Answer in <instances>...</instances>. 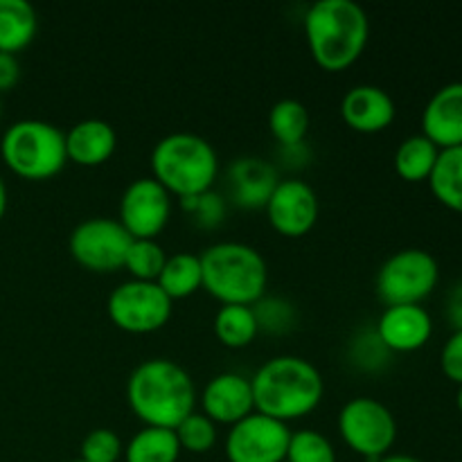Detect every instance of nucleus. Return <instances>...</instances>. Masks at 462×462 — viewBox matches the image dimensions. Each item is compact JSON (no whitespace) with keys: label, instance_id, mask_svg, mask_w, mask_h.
Listing matches in <instances>:
<instances>
[{"label":"nucleus","instance_id":"1","mask_svg":"<svg viewBox=\"0 0 462 462\" xmlns=\"http://www.w3.org/2000/svg\"><path fill=\"white\" fill-rule=\"evenodd\" d=\"M126 400L144 427L176 429L197 406V386L176 361L156 356L134 368L126 379Z\"/></svg>","mask_w":462,"mask_h":462},{"label":"nucleus","instance_id":"2","mask_svg":"<svg viewBox=\"0 0 462 462\" xmlns=\"http://www.w3.org/2000/svg\"><path fill=\"white\" fill-rule=\"evenodd\" d=\"M251 386L257 413L280 422L311 413L325 393L320 370L296 355H280L262 364L251 377Z\"/></svg>","mask_w":462,"mask_h":462},{"label":"nucleus","instance_id":"3","mask_svg":"<svg viewBox=\"0 0 462 462\" xmlns=\"http://www.w3.org/2000/svg\"><path fill=\"white\" fill-rule=\"evenodd\" d=\"M302 25L311 57L325 70L352 66L368 43V14L355 0H316Z\"/></svg>","mask_w":462,"mask_h":462},{"label":"nucleus","instance_id":"4","mask_svg":"<svg viewBox=\"0 0 462 462\" xmlns=\"http://www.w3.org/2000/svg\"><path fill=\"white\" fill-rule=\"evenodd\" d=\"M199 257L203 287L221 305H255L264 298L269 266L257 248L244 242H217Z\"/></svg>","mask_w":462,"mask_h":462},{"label":"nucleus","instance_id":"5","mask_svg":"<svg viewBox=\"0 0 462 462\" xmlns=\"http://www.w3.org/2000/svg\"><path fill=\"white\" fill-rule=\"evenodd\" d=\"M153 179L180 199L208 192L219 174L215 147L192 131H174L152 149Z\"/></svg>","mask_w":462,"mask_h":462},{"label":"nucleus","instance_id":"6","mask_svg":"<svg viewBox=\"0 0 462 462\" xmlns=\"http://www.w3.org/2000/svg\"><path fill=\"white\" fill-rule=\"evenodd\" d=\"M0 156L14 174L30 180L52 179L66 167V134L45 120H18L0 140Z\"/></svg>","mask_w":462,"mask_h":462},{"label":"nucleus","instance_id":"7","mask_svg":"<svg viewBox=\"0 0 462 462\" xmlns=\"http://www.w3.org/2000/svg\"><path fill=\"white\" fill-rule=\"evenodd\" d=\"M440 280L438 260L424 248H402L377 271L374 289L379 300L391 305H422Z\"/></svg>","mask_w":462,"mask_h":462},{"label":"nucleus","instance_id":"8","mask_svg":"<svg viewBox=\"0 0 462 462\" xmlns=\"http://www.w3.org/2000/svg\"><path fill=\"white\" fill-rule=\"evenodd\" d=\"M338 433L343 442L368 460H379L397 440V420L383 402L374 397H352L338 411Z\"/></svg>","mask_w":462,"mask_h":462},{"label":"nucleus","instance_id":"9","mask_svg":"<svg viewBox=\"0 0 462 462\" xmlns=\"http://www.w3.org/2000/svg\"><path fill=\"white\" fill-rule=\"evenodd\" d=\"M171 302L158 282L131 278L108 293L106 311L108 319L125 332L149 334L170 320Z\"/></svg>","mask_w":462,"mask_h":462},{"label":"nucleus","instance_id":"10","mask_svg":"<svg viewBox=\"0 0 462 462\" xmlns=\"http://www.w3.org/2000/svg\"><path fill=\"white\" fill-rule=\"evenodd\" d=\"M131 235L111 217H88L72 228L68 248L81 266L97 273H108L125 266Z\"/></svg>","mask_w":462,"mask_h":462},{"label":"nucleus","instance_id":"11","mask_svg":"<svg viewBox=\"0 0 462 462\" xmlns=\"http://www.w3.org/2000/svg\"><path fill=\"white\" fill-rule=\"evenodd\" d=\"M291 429L287 422L253 411L226 436V456L230 462H282L287 458Z\"/></svg>","mask_w":462,"mask_h":462},{"label":"nucleus","instance_id":"12","mask_svg":"<svg viewBox=\"0 0 462 462\" xmlns=\"http://www.w3.org/2000/svg\"><path fill=\"white\" fill-rule=\"evenodd\" d=\"M171 215V197L153 176L134 179L120 197V224L134 239H156Z\"/></svg>","mask_w":462,"mask_h":462},{"label":"nucleus","instance_id":"13","mask_svg":"<svg viewBox=\"0 0 462 462\" xmlns=\"http://www.w3.org/2000/svg\"><path fill=\"white\" fill-rule=\"evenodd\" d=\"M271 226L284 237H302L319 221L320 201L316 189L302 179H280L266 201Z\"/></svg>","mask_w":462,"mask_h":462},{"label":"nucleus","instance_id":"14","mask_svg":"<svg viewBox=\"0 0 462 462\" xmlns=\"http://www.w3.org/2000/svg\"><path fill=\"white\" fill-rule=\"evenodd\" d=\"M374 334L391 352L422 350L433 334V319L422 305H391L379 316Z\"/></svg>","mask_w":462,"mask_h":462},{"label":"nucleus","instance_id":"15","mask_svg":"<svg viewBox=\"0 0 462 462\" xmlns=\"http://www.w3.org/2000/svg\"><path fill=\"white\" fill-rule=\"evenodd\" d=\"M201 406L203 413L215 424L221 422L233 427L255 411L251 377L239 373L215 374L203 388Z\"/></svg>","mask_w":462,"mask_h":462},{"label":"nucleus","instance_id":"16","mask_svg":"<svg viewBox=\"0 0 462 462\" xmlns=\"http://www.w3.org/2000/svg\"><path fill=\"white\" fill-rule=\"evenodd\" d=\"M422 135L438 149L462 147V81H451L431 95L422 111Z\"/></svg>","mask_w":462,"mask_h":462},{"label":"nucleus","instance_id":"17","mask_svg":"<svg viewBox=\"0 0 462 462\" xmlns=\"http://www.w3.org/2000/svg\"><path fill=\"white\" fill-rule=\"evenodd\" d=\"M395 99L388 90L374 84L352 86L341 99V116L355 131L377 134L395 120Z\"/></svg>","mask_w":462,"mask_h":462},{"label":"nucleus","instance_id":"18","mask_svg":"<svg viewBox=\"0 0 462 462\" xmlns=\"http://www.w3.org/2000/svg\"><path fill=\"white\" fill-rule=\"evenodd\" d=\"M278 170L260 156H242L230 165V199L242 208H264L278 185Z\"/></svg>","mask_w":462,"mask_h":462},{"label":"nucleus","instance_id":"19","mask_svg":"<svg viewBox=\"0 0 462 462\" xmlns=\"http://www.w3.org/2000/svg\"><path fill=\"white\" fill-rule=\"evenodd\" d=\"M117 134L111 122L102 117H86L72 125L66 134L68 161L84 167H97L113 156Z\"/></svg>","mask_w":462,"mask_h":462},{"label":"nucleus","instance_id":"20","mask_svg":"<svg viewBox=\"0 0 462 462\" xmlns=\"http://www.w3.org/2000/svg\"><path fill=\"white\" fill-rule=\"evenodd\" d=\"M39 18L27 0H0V52L16 54L36 36Z\"/></svg>","mask_w":462,"mask_h":462},{"label":"nucleus","instance_id":"21","mask_svg":"<svg viewBox=\"0 0 462 462\" xmlns=\"http://www.w3.org/2000/svg\"><path fill=\"white\" fill-rule=\"evenodd\" d=\"M174 429L143 427L131 436L125 447L126 462H176L180 456Z\"/></svg>","mask_w":462,"mask_h":462},{"label":"nucleus","instance_id":"22","mask_svg":"<svg viewBox=\"0 0 462 462\" xmlns=\"http://www.w3.org/2000/svg\"><path fill=\"white\" fill-rule=\"evenodd\" d=\"M156 282L161 284V289L171 298V300L192 296L197 289L203 287L201 257L188 251L167 255L165 266H162Z\"/></svg>","mask_w":462,"mask_h":462},{"label":"nucleus","instance_id":"23","mask_svg":"<svg viewBox=\"0 0 462 462\" xmlns=\"http://www.w3.org/2000/svg\"><path fill=\"white\" fill-rule=\"evenodd\" d=\"M429 188L442 206L462 215V147L440 149Z\"/></svg>","mask_w":462,"mask_h":462},{"label":"nucleus","instance_id":"24","mask_svg":"<svg viewBox=\"0 0 462 462\" xmlns=\"http://www.w3.org/2000/svg\"><path fill=\"white\" fill-rule=\"evenodd\" d=\"M438 156H440V149L427 135L418 134L402 140L393 162H395V171L402 179L418 183V180H429L438 162Z\"/></svg>","mask_w":462,"mask_h":462},{"label":"nucleus","instance_id":"25","mask_svg":"<svg viewBox=\"0 0 462 462\" xmlns=\"http://www.w3.org/2000/svg\"><path fill=\"white\" fill-rule=\"evenodd\" d=\"M215 334L226 347H246L260 332L253 305H221L215 314Z\"/></svg>","mask_w":462,"mask_h":462},{"label":"nucleus","instance_id":"26","mask_svg":"<svg viewBox=\"0 0 462 462\" xmlns=\"http://www.w3.org/2000/svg\"><path fill=\"white\" fill-rule=\"evenodd\" d=\"M269 129L282 147L302 144L310 131V111L296 97L278 99L269 111Z\"/></svg>","mask_w":462,"mask_h":462},{"label":"nucleus","instance_id":"27","mask_svg":"<svg viewBox=\"0 0 462 462\" xmlns=\"http://www.w3.org/2000/svg\"><path fill=\"white\" fill-rule=\"evenodd\" d=\"M167 253L158 244V239H131V246L125 257V269L134 280H149L156 282L165 266Z\"/></svg>","mask_w":462,"mask_h":462},{"label":"nucleus","instance_id":"28","mask_svg":"<svg viewBox=\"0 0 462 462\" xmlns=\"http://www.w3.org/2000/svg\"><path fill=\"white\" fill-rule=\"evenodd\" d=\"M287 462H337V449L316 429H300L291 431L287 447Z\"/></svg>","mask_w":462,"mask_h":462},{"label":"nucleus","instance_id":"29","mask_svg":"<svg viewBox=\"0 0 462 462\" xmlns=\"http://www.w3.org/2000/svg\"><path fill=\"white\" fill-rule=\"evenodd\" d=\"M174 431L180 449H188L192 454H206L217 442V424L206 413H197V411L189 413Z\"/></svg>","mask_w":462,"mask_h":462},{"label":"nucleus","instance_id":"30","mask_svg":"<svg viewBox=\"0 0 462 462\" xmlns=\"http://www.w3.org/2000/svg\"><path fill=\"white\" fill-rule=\"evenodd\" d=\"M125 454L120 436L113 429H93L81 440V456L84 462H117Z\"/></svg>","mask_w":462,"mask_h":462},{"label":"nucleus","instance_id":"31","mask_svg":"<svg viewBox=\"0 0 462 462\" xmlns=\"http://www.w3.org/2000/svg\"><path fill=\"white\" fill-rule=\"evenodd\" d=\"M180 206L192 215V219L199 226H217L226 212L224 199H221V194L212 192V189L197 194V197L180 199Z\"/></svg>","mask_w":462,"mask_h":462},{"label":"nucleus","instance_id":"32","mask_svg":"<svg viewBox=\"0 0 462 462\" xmlns=\"http://www.w3.org/2000/svg\"><path fill=\"white\" fill-rule=\"evenodd\" d=\"M253 310H255L260 329L266 328L269 332H284L293 323L291 305L280 298H260Z\"/></svg>","mask_w":462,"mask_h":462},{"label":"nucleus","instance_id":"33","mask_svg":"<svg viewBox=\"0 0 462 462\" xmlns=\"http://www.w3.org/2000/svg\"><path fill=\"white\" fill-rule=\"evenodd\" d=\"M440 368L445 377L454 383H462V329H454L440 352Z\"/></svg>","mask_w":462,"mask_h":462},{"label":"nucleus","instance_id":"34","mask_svg":"<svg viewBox=\"0 0 462 462\" xmlns=\"http://www.w3.org/2000/svg\"><path fill=\"white\" fill-rule=\"evenodd\" d=\"M21 77V63L14 54L0 52V93L14 88Z\"/></svg>","mask_w":462,"mask_h":462},{"label":"nucleus","instance_id":"35","mask_svg":"<svg viewBox=\"0 0 462 462\" xmlns=\"http://www.w3.org/2000/svg\"><path fill=\"white\" fill-rule=\"evenodd\" d=\"M447 319L451 328L462 329V282L456 284L447 296Z\"/></svg>","mask_w":462,"mask_h":462},{"label":"nucleus","instance_id":"36","mask_svg":"<svg viewBox=\"0 0 462 462\" xmlns=\"http://www.w3.org/2000/svg\"><path fill=\"white\" fill-rule=\"evenodd\" d=\"M374 462H422V460L413 458V456H409V454H386L383 458H379Z\"/></svg>","mask_w":462,"mask_h":462},{"label":"nucleus","instance_id":"37","mask_svg":"<svg viewBox=\"0 0 462 462\" xmlns=\"http://www.w3.org/2000/svg\"><path fill=\"white\" fill-rule=\"evenodd\" d=\"M5 210H7V188H5V180L0 176V219L5 217Z\"/></svg>","mask_w":462,"mask_h":462},{"label":"nucleus","instance_id":"38","mask_svg":"<svg viewBox=\"0 0 462 462\" xmlns=\"http://www.w3.org/2000/svg\"><path fill=\"white\" fill-rule=\"evenodd\" d=\"M456 406H458V411L462 415V383L458 386V393H456Z\"/></svg>","mask_w":462,"mask_h":462},{"label":"nucleus","instance_id":"39","mask_svg":"<svg viewBox=\"0 0 462 462\" xmlns=\"http://www.w3.org/2000/svg\"><path fill=\"white\" fill-rule=\"evenodd\" d=\"M70 462H84L81 458H77V460H70Z\"/></svg>","mask_w":462,"mask_h":462},{"label":"nucleus","instance_id":"40","mask_svg":"<svg viewBox=\"0 0 462 462\" xmlns=\"http://www.w3.org/2000/svg\"><path fill=\"white\" fill-rule=\"evenodd\" d=\"M0 111H3V104H0Z\"/></svg>","mask_w":462,"mask_h":462},{"label":"nucleus","instance_id":"41","mask_svg":"<svg viewBox=\"0 0 462 462\" xmlns=\"http://www.w3.org/2000/svg\"><path fill=\"white\" fill-rule=\"evenodd\" d=\"M282 462H287V460H282Z\"/></svg>","mask_w":462,"mask_h":462}]
</instances>
